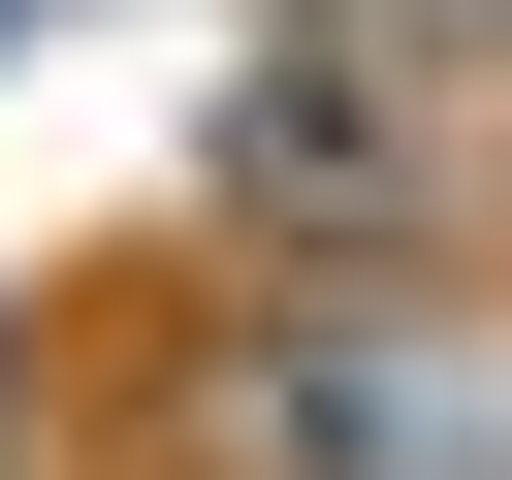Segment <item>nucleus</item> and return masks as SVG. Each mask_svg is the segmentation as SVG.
<instances>
[{
	"instance_id": "nucleus-2",
	"label": "nucleus",
	"mask_w": 512,
	"mask_h": 480,
	"mask_svg": "<svg viewBox=\"0 0 512 480\" xmlns=\"http://www.w3.org/2000/svg\"><path fill=\"white\" fill-rule=\"evenodd\" d=\"M192 448H224V480H480V416H448V384H384V352H224V384H192Z\"/></svg>"
},
{
	"instance_id": "nucleus-1",
	"label": "nucleus",
	"mask_w": 512,
	"mask_h": 480,
	"mask_svg": "<svg viewBox=\"0 0 512 480\" xmlns=\"http://www.w3.org/2000/svg\"><path fill=\"white\" fill-rule=\"evenodd\" d=\"M384 64H416V32H288V64H224V224H288V256H320V224H384V192H416Z\"/></svg>"
}]
</instances>
